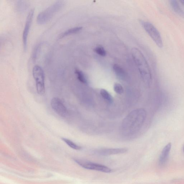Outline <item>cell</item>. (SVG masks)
<instances>
[{
    "label": "cell",
    "instance_id": "cell-6",
    "mask_svg": "<svg viewBox=\"0 0 184 184\" xmlns=\"http://www.w3.org/2000/svg\"><path fill=\"white\" fill-rule=\"evenodd\" d=\"M34 13V9H31L28 14L24 28L23 34V42L24 50L27 51V39L29 33L30 29L31 26L33 21V17Z\"/></svg>",
    "mask_w": 184,
    "mask_h": 184
},
{
    "label": "cell",
    "instance_id": "cell-16",
    "mask_svg": "<svg viewBox=\"0 0 184 184\" xmlns=\"http://www.w3.org/2000/svg\"><path fill=\"white\" fill-rule=\"evenodd\" d=\"M28 6L27 2L23 1H19L16 4V9L18 11H23L27 9Z\"/></svg>",
    "mask_w": 184,
    "mask_h": 184
},
{
    "label": "cell",
    "instance_id": "cell-21",
    "mask_svg": "<svg viewBox=\"0 0 184 184\" xmlns=\"http://www.w3.org/2000/svg\"><path fill=\"white\" fill-rule=\"evenodd\" d=\"M183 151H184V147H183Z\"/></svg>",
    "mask_w": 184,
    "mask_h": 184
},
{
    "label": "cell",
    "instance_id": "cell-5",
    "mask_svg": "<svg viewBox=\"0 0 184 184\" xmlns=\"http://www.w3.org/2000/svg\"><path fill=\"white\" fill-rule=\"evenodd\" d=\"M75 161L78 165L86 169L95 170L107 173L111 172L112 171L111 169L104 165L82 160H75Z\"/></svg>",
    "mask_w": 184,
    "mask_h": 184
},
{
    "label": "cell",
    "instance_id": "cell-15",
    "mask_svg": "<svg viewBox=\"0 0 184 184\" xmlns=\"http://www.w3.org/2000/svg\"><path fill=\"white\" fill-rule=\"evenodd\" d=\"M41 43H39L38 44L35 46L32 55V59L34 62H35L37 60L38 56L41 51Z\"/></svg>",
    "mask_w": 184,
    "mask_h": 184
},
{
    "label": "cell",
    "instance_id": "cell-20",
    "mask_svg": "<svg viewBox=\"0 0 184 184\" xmlns=\"http://www.w3.org/2000/svg\"><path fill=\"white\" fill-rule=\"evenodd\" d=\"M181 2L183 4V5H184V0H183V1H181Z\"/></svg>",
    "mask_w": 184,
    "mask_h": 184
},
{
    "label": "cell",
    "instance_id": "cell-17",
    "mask_svg": "<svg viewBox=\"0 0 184 184\" xmlns=\"http://www.w3.org/2000/svg\"><path fill=\"white\" fill-rule=\"evenodd\" d=\"M113 89L116 93L119 94H122L124 92V89L122 86L120 84L116 83L114 85Z\"/></svg>",
    "mask_w": 184,
    "mask_h": 184
},
{
    "label": "cell",
    "instance_id": "cell-3",
    "mask_svg": "<svg viewBox=\"0 0 184 184\" xmlns=\"http://www.w3.org/2000/svg\"><path fill=\"white\" fill-rule=\"evenodd\" d=\"M33 76L36 83L37 93L40 95L45 93V74L40 66L35 65L33 69Z\"/></svg>",
    "mask_w": 184,
    "mask_h": 184
},
{
    "label": "cell",
    "instance_id": "cell-7",
    "mask_svg": "<svg viewBox=\"0 0 184 184\" xmlns=\"http://www.w3.org/2000/svg\"><path fill=\"white\" fill-rule=\"evenodd\" d=\"M51 104L52 108L60 116L65 117L68 115L67 107L59 98H53L51 100Z\"/></svg>",
    "mask_w": 184,
    "mask_h": 184
},
{
    "label": "cell",
    "instance_id": "cell-19",
    "mask_svg": "<svg viewBox=\"0 0 184 184\" xmlns=\"http://www.w3.org/2000/svg\"><path fill=\"white\" fill-rule=\"evenodd\" d=\"M171 4L174 10L178 13L182 14V13L181 10L179 7V4L177 2L175 1H172Z\"/></svg>",
    "mask_w": 184,
    "mask_h": 184
},
{
    "label": "cell",
    "instance_id": "cell-13",
    "mask_svg": "<svg viewBox=\"0 0 184 184\" xmlns=\"http://www.w3.org/2000/svg\"><path fill=\"white\" fill-rule=\"evenodd\" d=\"M75 73L77 79L81 83L86 84L87 83V80L85 74L79 69H76Z\"/></svg>",
    "mask_w": 184,
    "mask_h": 184
},
{
    "label": "cell",
    "instance_id": "cell-1",
    "mask_svg": "<svg viewBox=\"0 0 184 184\" xmlns=\"http://www.w3.org/2000/svg\"><path fill=\"white\" fill-rule=\"evenodd\" d=\"M132 55L143 81L149 84L151 80V71L144 56L139 49L135 48L132 49Z\"/></svg>",
    "mask_w": 184,
    "mask_h": 184
},
{
    "label": "cell",
    "instance_id": "cell-14",
    "mask_svg": "<svg viewBox=\"0 0 184 184\" xmlns=\"http://www.w3.org/2000/svg\"><path fill=\"white\" fill-rule=\"evenodd\" d=\"M62 140L72 149L76 150H80L82 149L80 146L77 145L71 140L67 139V138H62Z\"/></svg>",
    "mask_w": 184,
    "mask_h": 184
},
{
    "label": "cell",
    "instance_id": "cell-4",
    "mask_svg": "<svg viewBox=\"0 0 184 184\" xmlns=\"http://www.w3.org/2000/svg\"><path fill=\"white\" fill-rule=\"evenodd\" d=\"M140 23L158 47L162 48L163 46L162 39L161 34L155 26L148 22L141 20L140 21Z\"/></svg>",
    "mask_w": 184,
    "mask_h": 184
},
{
    "label": "cell",
    "instance_id": "cell-12",
    "mask_svg": "<svg viewBox=\"0 0 184 184\" xmlns=\"http://www.w3.org/2000/svg\"><path fill=\"white\" fill-rule=\"evenodd\" d=\"M100 94L103 99L108 102L110 104L113 103V99L112 96L106 90L104 89H101L100 91Z\"/></svg>",
    "mask_w": 184,
    "mask_h": 184
},
{
    "label": "cell",
    "instance_id": "cell-8",
    "mask_svg": "<svg viewBox=\"0 0 184 184\" xmlns=\"http://www.w3.org/2000/svg\"><path fill=\"white\" fill-rule=\"evenodd\" d=\"M127 149H103L97 150L96 153L101 155H109L118 154L126 152Z\"/></svg>",
    "mask_w": 184,
    "mask_h": 184
},
{
    "label": "cell",
    "instance_id": "cell-2",
    "mask_svg": "<svg viewBox=\"0 0 184 184\" xmlns=\"http://www.w3.org/2000/svg\"><path fill=\"white\" fill-rule=\"evenodd\" d=\"M64 4L63 1H58L51 4L39 14L37 18V23L40 25L47 23L63 7Z\"/></svg>",
    "mask_w": 184,
    "mask_h": 184
},
{
    "label": "cell",
    "instance_id": "cell-11",
    "mask_svg": "<svg viewBox=\"0 0 184 184\" xmlns=\"http://www.w3.org/2000/svg\"><path fill=\"white\" fill-rule=\"evenodd\" d=\"M113 70L117 76L122 80L125 79L127 77L126 72L121 66L118 65H115L113 67Z\"/></svg>",
    "mask_w": 184,
    "mask_h": 184
},
{
    "label": "cell",
    "instance_id": "cell-9",
    "mask_svg": "<svg viewBox=\"0 0 184 184\" xmlns=\"http://www.w3.org/2000/svg\"><path fill=\"white\" fill-rule=\"evenodd\" d=\"M171 147L172 144L169 143L164 147L162 151L159 161V165L161 166L165 165L168 159Z\"/></svg>",
    "mask_w": 184,
    "mask_h": 184
},
{
    "label": "cell",
    "instance_id": "cell-10",
    "mask_svg": "<svg viewBox=\"0 0 184 184\" xmlns=\"http://www.w3.org/2000/svg\"><path fill=\"white\" fill-rule=\"evenodd\" d=\"M82 29H83V27H79L71 28L68 29L63 32L60 35L59 38H63L67 37V36L78 33V32L80 31Z\"/></svg>",
    "mask_w": 184,
    "mask_h": 184
},
{
    "label": "cell",
    "instance_id": "cell-18",
    "mask_svg": "<svg viewBox=\"0 0 184 184\" xmlns=\"http://www.w3.org/2000/svg\"><path fill=\"white\" fill-rule=\"evenodd\" d=\"M94 51L98 55L104 57L106 55V52L103 47L101 46L96 47L94 49Z\"/></svg>",
    "mask_w": 184,
    "mask_h": 184
}]
</instances>
